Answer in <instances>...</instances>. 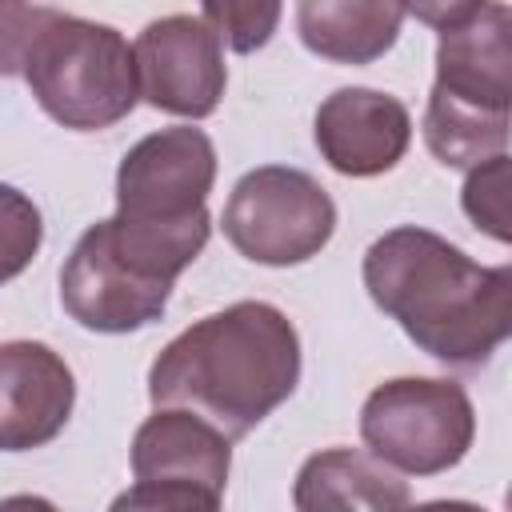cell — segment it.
<instances>
[{
    "mask_svg": "<svg viewBox=\"0 0 512 512\" xmlns=\"http://www.w3.org/2000/svg\"><path fill=\"white\" fill-rule=\"evenodd\" d=\"M360 272L372 304L440 364L480 368L512 332V268L476 264L428 228L376 236Z\"/></svg>",
    "mask_w": 512,
    "mask_h": 512,
    "instance_id": "obj_1",
    "label": "cell"
},
{
    "mask_svg": "<svg viewBox=\"0 0 512 512\" xmlns=\"http://www.w3.org/2000/svg\"><path fill=\"white\" fill-rule=\"evenodd\" d=\"M300 384L296 324L268 300H236L176 340L148 368L156 408H188L228 440L248 436Z\"/></svg>",
    "mask_w": 512,
    "mask_h": 512,
    "instance_id": "obj_2",
    "label": "cell"
},
{
    "mask_svg": "<svg viewBox=\"0 0 512 512\" xmlns=\"http://www.w3.org/2000/svg\"><path fill=\"white\" fill-rule=\"evenodd\" d=\"M408 16L436 28V80L424 108V144L444 168H476L508 148L512 8L416 4Z\"/></svg>",
    "mask_w": 512,
    "mask_h": 512,
    "instance_id": "obj_3",
    "label": "cell"
},
{
    "mask_svg": "<svg viewBox=\"0 0 512 512\" xmlns=\"http://www.w3.org/2000/svg\"><path fill=\"white\" fill-rule=\"evenodd\" d=\"M20 76L36 104L72 132L112 128L140 100L132 44L112 24L60 8H48Z\"/></svg>",
    "mask_w": 512,
    "mask_h": 512,
    "instance_id": "obj_4",
    "label": "cell"
},
{
    "mask_svg": "<svg viewBox=\"0 0 512 512\" xmlns=\"http://www.w3.org/2000/svg\"><path fill=\"white\" fill-rule=\"evenodd\" d=\"M360 440L368 456L408 476L456 468L476 440V412L456 380L396 376L368 392L360 408Z\"/></svg>",
    "mask_w": 512,
    "mask_h": 512,
    "instance_id": "obj_5",
    "label": "cell"
},
{
    "mask_svg": "<svg viewBox=\"0 0 512 512\" xmlns=\"http://www.w3.org/2000/svg\"><path fill=\"white\" fill-rule=\"evenodd\" d=\"M216 184V148L204 128L176 124L136 140L116 168V220L208 240V192Z\"/></svg>",
    "mask_w": 512,
    "mask_h": 512,
    "instance_id": "obj_6",
    "label": "cell"
},
{
    "mask_svg": "<svg viewBox=\"0 0 512 512\" xmlns=\"http://www.w3.org/2000/svg\"><path fill=\"white\" fill-rule=\"evenodd\" d=\"M220 228L252 264L288 268L312 260L336 232V204L300 168L260 164L244 172L224 204Z\"/></svg>",
    "mask_w": 512,
    "mask_h": 512,
    "instance_id": "obj_7",
    "label": "cell"
},
{
    "mask_svg": "<svg viewBox=\"0 0 512 512\" xmlns=\"http://www.w3.org/2000/svg\"><path fill=\"white\" fill-rule=\"evenodd\" d=\"M172 284L152 280L124 260L108 236V220H96L72 244L60 268V304L88 332H136L164 316Z\"/></svg>",
    "mask_w": 512,
    "mask_h": 512,
    "instance_id": "obj_8",
    "label": "cell"
},
{
    "mask_svg": "<svg viewBox=\"0 0 512 512\" xmlns=\"http://www.w3.org/2000/svg\"><path fill=\"white\" fill-rule=\"evenodd\" d=\"M132 60L140 96L168 116H212L228 84L224 44L192 12H172L144 24V32L132 44Z\"/></svg>",
    "mask_w": 512,
    "mask_h": 512,
    "instance_id": "obj_9",
    "label": "cell"
},
{
    "mask_svg": "<svg viewBox=\"0 0 512 512\" xmlns=\"http://www.w3.org/2000/svg\"><path fill=\"white\" fill-rule=\"evenodd\" d=\"M324 164L340 176L392 172L412 144V112L376 88H336L312 124Z\"/></svg>",
    "mask_w": 512,
    "mask_h": 512,
    "instance_id": "obj_10",
    "label": "cell"
},
{
    "mask_svg": "<svg viewBox=\"0 0 512 512\" xmlns=\"http://www.w3.org/2000/svg\"><path fill=\"white\" fill-rule=\"evenodd\" d=\"M76 404V376L40 340L0 344V452H32L56 440Z\"/></svg>",
    "mask_w": 512,
    "mask_h": 512,
    "instance_id": "obj_11",
    "label": "cell"
},
{
    "mask_svg": "<svg viewBox=\"0 0 512 512\" xmlns=\"http://www.w3.org/2000/svg\"><path fill=\"white\" fill-rule=\"evenodd\" d=\"M232 440L188 408H156L132 436L136 480H180L224 496Z\"/></svg>",
    "mask_w": 512,
    "mask_h": 512,
    "instance_id": "obj_12",
    "label": "cell"
},
{
    "mask_svg": "<svg viewBox=\"0 0 512 512\" xmlns=\"http://www.w3.org/2000/svg\"><path fill=\"white\" fill-rule=\"evenodd\" d=\"M296 512H408V484L360 448H324L308 456L292 484Z\"/></svg>",
    "mask_w": 512,
    "mask_h": 512,
    "instance_id": "obj_13",
    "label": "cell"
},
{
    "mask_svg": "<svg viewBox=\"0 0 512 512\" xmlns=\"http://www.w3.org/2000/svg\"><path fill=\"white\" fill-rule=\"evenodd\" d=\"M404 16L400 4L384 0H300L296 32L320 60L372 64L396 44Z\"/></svg>",
    "mask_w": 512,
    "mask_h": 512,
    "instance_id": "obj_14",
    "label": "cell"
},
{
    "mask_svg": "<svg viewBox=\"0 0 512 512\" xmlns=\"http://www.w3.org/2000/svg\"><path fill=\"white\" fill-rule=\"evenodd\" d=\"M44 244V220L32 196L0 184V284L16 280Z\"/></svg>",
    "mask_w": 512,
    "mask_h": 512,
    "instance_id": "obj_15",
    "label": "cell"
},
{
    "mask_svg": "<svg viewBox=\"0 0 512 512\" xmlns=\"http://www.w3.org/2000/svg\"><path fill=\"white\" fill-rule=\"evenodd\" d=\"M460 204L468 212V220L488 232L492 240L508 244L512 240V208H508V152L468 168V180H464V192H460Z\"/></svg>",
    "mask_w": 512,
    "mask_h": 512,
    "instance_id": "obj_16",
    "label": "cell"
},
{
    "mask_svg": "<svg viewBox=\"0 0 512 512\" xmlns=\"http://www.w3.org/2000/svg\"><path fill=\"white\" fill-rule=\"evenodd\" d=\"M196 16L216 32L220 44H228L240 56H248V52L264 48L272 40L284 8L280 4H256V0H224V4L208 0Z\"/></svg>",
    "mask_w": 512,
    "mask_h": 512,
    "instance_id": "obj_17",
    "label": "cell"
},
{
    "mask_svg": "<svg viewBox=\"0 0 512 512\" xmlns=\"http://www.w3.org/2000/svg\"><path fill=\"white\" fill-rule=\"evenodd\" d=\"M108 512H220V492L180 480H136L108 504Z\"/></svg>",
    "mask_w": 512,
    "mask_h": 512,
    "instance_id": "obj_18",
    "label": "cell"
},
{
    "mask_svg": "<svg viewBox=\"0 0 512 512\" xmlns=\"http://www.w3.org/2000/svg\"><path fill=\"white\" fill-rule=\"evenodd\" d=\"M48 8L36 4H0V76H16L24 68V52L36 40Z\"/></svg>",
    "mask_w": 512,
    "mask_h": 512,
    "instance_id": "obj_19",
    "label": "cell"
},
{
    "mask_svg": "<svg viewBox=\"0 0 512 512\" xmlns=\"http://www.w3.org/2000/svg\"><path fill=\"white\" fill-rule=\"evenodd\" d=\"M0 512H60L52 500L44 496H32V492H16V496H4L0 500Z\"/></svg>",
    "mask_w": 512,
    "mask_h": 512,
    "instance_id": "obj_20",
    "label": "cell"
},
{
    "mask_svg": "<svg viewBox=\"0 0 512 512\" xmlns=\"http://www.w3.org/2000/svg\"><path fill=\"white\" fill-rule=\"evenodd\" d=\"M408 512H488V508L468 504V500H428V504H412Z\"/></svg>",
    "mask_w": 512,
    "mask_h": 512,
    "instance_id": "obj_21",
    "label": "cell"
}]
</instances>
